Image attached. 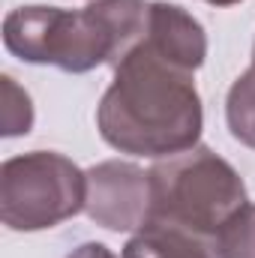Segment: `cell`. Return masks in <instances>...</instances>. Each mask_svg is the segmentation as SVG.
Instances as JSON below:
<instances>
[{
	"mask_svg": "<svg viewBox=\"0 0 255 258\" xmlns=\"http://www.w3.org/2000/svg\"><path fill=\"white\" fill-rule=\"evenodd\" d=\"M192 75L141 42L114 66V78L99 99L96 126L102 141L147 159H168L195 147L204 108Z\"/></svg>",
	"mask_w": 255,
	"mask_h": 258,
	"instance_id": "obj_1",
	"label": "cell"
},
{
	"mask_svg": "<svg viewBox=\"0 0 255 258\" xmlns=\"http://www.w3.org/2000/svg\"><path fill=\"white\" fill-rule=\"evenodd\" d=\"M150 21L144 0H93L84 9L18 6L3 18V45L24 63H48L81 75L132 54Z\"/></svg>",
	"mask_w": 255,
	"mask_h": 258,
	"instance_id": "obj_2",
	"label": "cell"
},
{
	"mask_svg": "<svg viewBox=\"0 0 255 258\" xmlns=\"http://www.w3.org/2000/svg\"><path fill=\"white\" fill-rule=\"evenodd\" d=\"M150 174V219L153 228L183 231L210 243L222 222L246 204L243 177L234 165L216 156L210 147L195 144L189 150L156 159ZM144 225V228H147Z\"/></svg>",
	"mask_w": 255,
	"mask_h": 258,
	"instance_id": "obj_3",
	"label": "cell"
},
{
	"mask_svg": "<svg viewBox=\"0 0 255 258\" xmlns=\"http://www.w3.org/2000/svg\"><path fill=\"white\" fill-rule=\"evenodd\" d=\"M87 201V171L54 150H30L0 165V219L12 231L54 228Z\"/></svg>",
	"mask_w": 255,
	"mask_h": 258,
	"instance_id": "obj_4",
	"label": "cell"
},
{
	"mask_svg": "<svg viewBox=\"0 0 255 258\" xmlns=\"http://www.w3.org/2000/svg\"><path fill=\"white\" fill-rule=\"evenodd\" d=\"M84 210L108 231H141L150 219V174L123 159L93 165L87 171Z\"/></svg>",
	"mask_w": 255,
	"mask_h": 258,
	"instance_id": "obj_5",
	"label": "cell"
},
{
	"mask_svg": "<svg viewBox=\"0 0 255 258\" xmlns=\"http://www.w3.org/2000/svg\"><path fill=\"white\" fill-rule=\"evenodd\" d=\"M144 45L186 72H195L207 57V33H204L201 21L192 18L183 6L162 3V0L150 3Z\"/></svg>",
	"mask_w": 255,
	"mask_h": 258,
	"instance_id": "obj_6",
	"label": "cell"
},
{
	"mask_svg": "<svg viewBox=\"0 0 255 258\" xmlns=\"http://www.w3.org/2000/svg\"><path fill=\"white\" fill-rule=\"evenodd\" d=\"M123 258H216V255L198 237H189L183 231H171V228L147 225L123 246Z\"/></svg>",
	"mask_w": 255,
	"mask_h": 258,
	"instance_id": "obj_7",
	"label": "cell"
},
{
	"mask_svg": "<svg viewBox=\"0 0 255 258\" xmlns=\"http://www.w3.org/2000/svg\"><path fill=\"white\" fill-rule=\"evenodd\" d=\"M207 246L216 258H255V204L246 201L231 213Z\"/></svg>",
	"mask_w": 255,
	"mask_h": 258,
	"instance_id": "obj_8",
	"label": "cell"
},
{
	"mask_svg": "<svg viewBox=\"0 0 255 258\" xmlns=\"http://www.w3.org/2000/svg\"><path fill=\"white\" fill-rule=\"evenodd\" d=\"M225 120L231 135L255 150V69L249 66L228 90L225 99Z\"/></svg>",
	"mask_w": 255,
	"mask_h": 258,
	"instance_id": "obj_9",
	"label": "cell"
},
{
	"mask_svg": "<svg viewBox=\"0 0 255 258\" xmlns=\"http://www.w3.org/2000/svg\"><path fill=\"white\" fill-rule=\"evenodd\" d=\"M0 84H3V129L0 132L6 138L27 135L33 129V102H30V96L9 75H3Z\"/></svg>",
	"mask_w": 255,
	"mask_h": 258,
	"instance_id": "obj_10",
	"label": "cell"
},
{
	"mask_svg": "<svg viewBox=\"0 0 255 258\" xmlns=\"http://www.w3.org/2000/svg\"><path fill=\"white\" fill-rule=\"evenodd\" d=\"M66 258H117L105 243H96V240H90V243H81V246H75L72 252Z\"/></svg>",
	"mask_w": 255,
	"mask_h": 258,
	"instance_id": "obj_11",
	"label": "cell"
},
{
	"mask_svg": "<svg viewBox=\"0 0 255 258\" xmlns=\"http://www.w3.org/2000/svg\"><path fill=\"white\" fill-rule=\"evenodd\" d=\"M204 3H210V6H234L240 0H204Z\"/></svg>",
	"mask_w": 255,
	"mask_h": 258,
	"instance_id": "obj_12",
	"label": "cell"
},
{
	"mask_svg": "<svg viewBox=\"0 0 255 258\" xmlns=\"http://www.w3.org/2000/svg\"><path fill=\"white\" fill-rule=\"evenodd\" d=\"M252 69H255V48H252Z\"/></svg>",
	"mask_w": 255,
	"mask_h": 258,
	"instance_id": "obj_13",
	"label": "cell"
}]
</instances>
